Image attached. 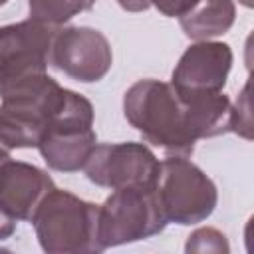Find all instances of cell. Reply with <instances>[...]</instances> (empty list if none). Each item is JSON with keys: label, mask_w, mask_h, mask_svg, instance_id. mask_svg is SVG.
Instances as JSON below:
<instances>
[{"label": "cell", "mask_w": 254, "mask_h": 254, "mask_svg": "<svg viewBox=\"0 0 254 254\" xmlns=\"http://www.w3.org/2000/svg\"><path fill=\"white\" fill-rule=\"evenodd\" d=\"M185 250L187 252H222V254H226L230 250V246H228L226 236L220 230L206 226V228L194 230L189 236Z\"/></svg>", "instance_id": "cell-14"}, {"label": "cell", "mask_w": 254, "mask_h": 254, "mask_svg": "<svg viewBox=\"0 0 254 254\" xmlns=\"http://www.w3.org/2000/svg\"><path fill=\"white\" fill-rule=\"evenodd\" d=\"M232 67V50L224 42L202 40L185 50L173 69L171 85L177 93L222 91Z\"/></svg>", "instance_id": "cell-8"}, {"label": "cell", "mask_w": 254, "mask_h": 254, "mask_svg": "<svg viewBox=\"0 0 254 254\" xmlns=\"http://www.w3.org/2000/svg\"><path fill=\"white\" fill-rule=\"evenodd\" d=\"M153 192L167 222L183 226L206 220L218 200L212 179L181 155H171L161 161Z\"/></svg>", "instance_id": "cell-3"}, {"label": "cell", "mask_w": 254, "mask_h": 254, "mask_svg": "<svg viewBox=\"0 0 254 254\" xmlns=\"http://www.w3.org/2000/svg\"><path fill=\"white\" fill-rule=\"evenodd\" d=\"M58 28L24 20L0 28V95L12 87L48 73Z\"/></svg>", "instance_id": "cell-5"}, {"label": "cell", "mask_w": 254, "mask_h": 254, "mask_svg": "<svg viewBox=\"0 0 254 254\" xmlns=\"http://www.w3.org/2000/svg\"><path fill=\"white\" fill-rule=\"evenodd\" d=\"M250 83H246L236 99V103H232V127L230 131L240 135L242 139L250 141L252 139V113H250Z\"/></svg>", "instance_id": "cell-15"}, {"label": "cell", "mask_w": 254, "mask_h": 254, "mask_svg": "<svg viewBox=\"0 0 254 254\" xmlns=\"http://www.w3.org/2000/svg\"><path fill=\"white\" fill-rule=\"evenodd\" d=\"M123 113L143 139L169 155L189 157L196 139L190 135L185 109L171 83L139 79L123 95Z\"/></svg>", "instance_id": "cell-1"}, {"label": "cell", "mask_w": 254, "mask_h": 254, "mask_svg": "<svg viewBox=\"0 0 254 254\" xmlns=\"http://www.w3.org/2000/svg\"><path fill=\"white\" fill-rule=\"evenodd\" d=\"M95 0H28L30 20L48 24V26H62L73 16L89 10Z\"/></svg>", "instance_id": "cell-13"}, {"label": "cell", "mask_w": 254, "mask_h": 254, "mask_svg": "<svg viewBox=\"0 0 254 254\" xmlns=\"http://www.w3.org/2000/svg\"><path fill=\"white\" fill-rule=\"evenodd\" d=\"M240 2H242L246 8H250V6H252V0H240Z\"/></svg>", "instance_id": "cell-20"}, {"label": "cell", "mask_w": 254, "mask_h": 254, "mask_svg": "<svg viewBox=\"0 0 254 254\" xmlns=\"http://www.w3.org/2000/svg\"><path fill=\"white\" fill-rule=\"evenodd\" d=\"M54 189L52 177L36 165L14 161L10 155L0 163V206L16 220H32Z\"/></svg>", "instance_id": "cell-9"}, {"label": "cell", "mask_w": 254, "mask_h": 254, "mask_svg": "<svg viewBox=\"0 0 254 254\" xmlns=\"http://www.w3.org/2000/svg\"><path fill=\"white\" fill-rule=\"evenodd\" d=\"M6 2H8V0H0V6H4V4H6Z\"/></svg>", "instance_id": "cell-21"}, {"label": "cell", "mask_w": 254, "mask_h": 254, "mask_svg": "<svg viewBox=\"0 0 254 254\" xmlns=\"http://www.w3.org/2000/svg\"><path fill=\"white\" fill-rule=\"evenodd\" d=\"M161 161L143 143H97L83 171L103 189L145 187L153 189Z\"/></svg>", "instance_id": "cell-6"}, {"label": "cell", "mask_w": 254, "mask_h": 254, "mask_svg": "<svg viewBox=\"0 0 254 254\" xmlns=\"http://www.w3.org/2000/svg\"><path fill=\"white\" fill-rule=\"evenodd\" d=\"M117 4L125 10V12H143L151 6L149 0H117Z\"/></svg>", "instance_id": "cell-18"}, {"label": "cell", "mask_w": 254, "mask_h": 254, "mask_svg": "<svg viewBox=\"0 0 254 254\" xmlns=\"http://www.w3.org/2000/svg\"><path fill=\"white\" fill-rule=\"evenodd\" d=\"M236 18L232 0H194V4L179 18L187 38L194 42L212 40L226 34Z\"/></svg>", "instance_id": "cell-12"}, {"label": "cell", "mask_w": 254, "mask_h": 254, "mask_svg": "<svg viewBox=\"0 0 254 254\" xmlns=\"http://www.w3.org/2000/svg\"><path fill=\"white\" fill-rule=\"evenodd\" d=\"M97 145L93 127H56L44 133L38 151L50 169L60 173H75L85 167Z\"/></svg>", "instance_id": "cell-10"}, {"label": "cell", "mask_w": 254, "mask_h": 254, "mask_svg": "<svg viewBox=\"0 0 254 254\" xmlns=\"http://www.w3.org/2000/svg\"><path fill=\"white\" fill-rule=\"evenodd\" d=\"M113 64L109 40L95 28H58L52 44V65L67 77L93 83L107 75Z\"/></svg>", "instance_id": "cell-7"}, {"label": "cell", "mask_w": 254, "mask_h": 254, "mask_svg": "<svg viewBox=\"0 0 254 254\" xmlns=\"http://www.w3.org/2000/svg\"><path fill=\"white\" fill-rule=\"evenodd\" d=\"M97 212L99 204L87 202L69 190L54 189L42 200L30 222H34L44 252H101L97 240Z\"/></svg>", "instance_id": "cell-2"}, {"label": "cell", "mask_w": 254, "mask_h": 254, "mask_svg": "<svg viewBox=\"0 0 254 254\" xmlns=\"http://www.w3.org/2000/svg\"><path fill=\"white\" fill-rule=\"evenodd\" d=\"M177 95L185 109L187 127L196 141L202 137H216L230 131L232 101L222 91H192Z\"/></svg>", "instance_id": "cell-11"}, {"label": "cell", "mask_w": 254, "mask_h": 254, "mask_svg": "<svg viewBox=\"0 0 254 254\" xmlns=\"http://www.w3.org/2000/svg\"><path fill=\"white\" fill-rule=\"evenodd\" d=\"M153 189H115L97 212V240L101 250L151 238L167 226Z\"/></svg>", "instance_id": "cell-4"}, {"label": "cell", "mask_w": 254, "mask_h": 254, "mask_svg": "<svg viewBox=\"0 0 254 254\" xmlns=\"http://www.w3.org/2000/svg\"><path fill=\"white\" fill-rule=\"evenodd\" d=\"M149 2L167 18H181L194 4V0H149Z\"/></svg>", "instance_id": "cell-16"}, {"label": "cell", "mask_w": 254, "mask_h": 254, "mask_svg": "<svg viewBox=\"0 0 254 254\" xmlns=\"http://www.w3.org/2000/svg\"><path fill=\"white\" fill-rule=\"evenodd\" d=\"M6 157H8V151H4V149H0V163H2V161H4Z\"/></svg>", "instance_id": "cell-19"}, {"label": "cell", "mask_w": 254, "mask_h": 254, "mask_svg": "<svg viewBox=\"0 0 254 254\" xmlns=\"http://www.w3.org/2000/svg\"><path fill=\"white\" fill-rule=\"evenodd\" d=\"M16 218L14 216H10L2 206H0V240H6V238H10L12 234H14V230H16Z\"/></svg>", "instance_id": "cell-17"}]
</instances>
